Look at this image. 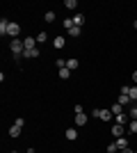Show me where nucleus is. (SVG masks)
<instances>
[{"mask_svg":"<svg viewBox=\"0 0 137 153\" xmlns=\"http://www.w3.org/2000/svg\"><path fill=\"white\" fill-rule=\"evenodd\" d=\"M9 51L14 53V57L19 59L23 53H25V46H23V41L21 39H12V44H9Z\"/></svg>","mask_w":137,"mask_h":153,"instance_id":"1","label":"nucleus"},{"mask_svg":"<svg viewBox=\"0 0 137 153\" xmlns=\"http://www.w3.org/2000/svg\"><path fill=\"white\" fill-rule=\"evenodd\" d=\"M94 117H98L101 121H112V119H114V114H112L110 108H105V110H94Z\"/></svg>","mask_w":137,"mask_h":153,"instance_id":"2","label":"nucleus"},{"mask_svg":"<svg viewBox=\"0 0 137 153\" xmlns=\"http://www.w3.org/2000/svg\"><path fill=\"white\" fill-rule=\"evenodd\" d=\"M114 123H119V126H128V123H130V117L126 114H119V117H114Z\"/></svg>","mask_w":137,"mask_h":153,"instance_id":"3","label":"nucleus"},{"mask_svg":"<svg viewBox=\"0 0 137 153\" xmlns=\"http://www.w3.org/2000/svg\"><path fill=\"white\" fill-rule=\"evenodd\" d=\"M124 133H126V126H119V123L112 126V135H114V140H117V137H124Z\"/></svg>","mask_w":137,"mask_h":153,"instance_id":"4","label":"nucleus"},{"mask_svg":"<svg viewBox=\"0 0 137 153\" xmlns=\"http://www.w3.org/2000/svg\"><path fill=\"white\" fill-rule=\"evenodd\" d=\"M19 32H21V25L19 23H9V30H7V34H9V37H19Z\"/></svg>","mask_w":137,"mask_h":153,"instance_id":"5","label":"nucleus"},{"mask_svg":"<svg viewBox=\"0 0 137 153\" xmlns=\"http://www.w3.org/2000/svg\"><path fill=\"white\" fill-rule=\"evenodd\" d=\"M23 46H25V51H32V48H37V39L34 37H25L23 39Z\"/></svg>","mask_w":137,"mask_h":153,"instance_id":"6","label":"nucleus"},{"mask_svg":"<svg viewBox=\"0 0 137 153\" xmlns=\"http://www.w3.org/2000/svg\"><path fill=\"white\" fill-rule=\"evenodd\" d=\"M114 144H117V149L119 151H124V149H128V137H117V140H114Z\"/></svg>","mask_w":137,"mask_h":153,"instance_id":"7","label":"nucleus"},{"mask_svg":"<svg viewBox=\"0 0 137 153\" xmlns=\"http://www.w3.org/2000/svg\"><path fill=\"white\" fill-rule=\"evenodd\" d=\"M53 46H55L57 51H62V48L66 46V39L64 37H55V39H53Z\"/></svg>","mask_w":137,"mask_h":153,"instance_id":"8","label":"nucleus"},{"mask_svg":"<svg viewBox=\"0 0 137 153\" xmlns=\"http://www.w3.org/2000/svg\"><path fill=\"white\" fill-rule=\"evenodd\" d=\"M112 114L114 117H119V114H124V105H121V103H112Z\"/></svg>","mask_w":137,"mask_h":153,"instance_id":"9","label":"nucleus"},{"mask_svg":"<svg viewBox=\"0 0 137 153\" xmlns=\"http://www.w3.org/2000/svg\"><path fill=\"white\" fill-rule=\"evenodd\" d=\"M23 57H25V59H37V57H39V51H37V48L25 51V53H23Z\"/></svg>","mask_w":137,"mask_h":153,"instance_id":"10","label":"nucleus"},{"mask_svg":"<svg viewBox=\"0 0 137 153\" xmlns=\"http://www.w3.org/2000/svg\"><path fill=\"white\" fill-rule=\"evenodd\" d=\"M64 135H66V140H71V142H73V140H78V130H76V128H66V133H64Z\"/></svg>","mask_w":137,"mask_h":153,"instance_id":"11","label":"nucleus"},{"mask_svg":"<svg viewBox=\"0 0 137 153\" xmlns=\"http://www.w3.org/2000/svg\"><path fill=\"white\" fill-rule=\"evenodd\" d=\"M71 21H73V25H82V23H85V16H82V14H73L71 16Z\"/></svg>","mask_w":137,"mask_h":153,"instance_id":"12","label":"nucleus"},{"mask_svg":"<svg viewBox=\"0 0 137 153\" xmlns=\"http://www.w3.org/2000/svg\"><path fill=\"white\" fill-rule=\"evenodd\" d=\"M7 30H9V21H7V19H2V21H0V34L5 37V34H7Z\"/></svg>","mask_w":137,"mask_h":153,"instance_id":"13","label":"nucleus"},{"mask_svg":"<svg viewBox=\"0 0 137 153\" xmlns=\"http://www.w3.org/2000/svg\"><path fill=\"white\" fill-rule=\"evenodd\" d=\"M21 130H23V128L12 126V128H9V137H14V140H16V137H21Z\"/></svg>","mask_w":137,"mask_h":153,"instance_id":"14","label":"nucleus"},{"mask_svg":"<svg viewBox=\"0 0 137 153\" xmlns=\"http://www.w3.org/2000/svg\"><path fill=\"white\" fill-rule=\"evenodd\" d=\"M117 103H121V105H124V108H126V105H128V103H130V96H128V94H119Z\"/></svg>","mask_w":137,"mask_h":153,"instance_id":"15","label":"nucleus"},{"mask_svg":"<svg viewBox=\"0 0 137 153\" xmlns=\"http://www.w3.org/2000/svg\"><path fill=\"white\" fill-rule=\"evenodd\" d=\"M87 119H89V117H87L85 112H82V114H76V123H78V126H85Z\"/></svg>","mask_w":137,"mask_h":153,"instance_id":"16","label":"nucleus"},{"mask_svg":"<svg viewBox=\"0 0 137 153\" xmlns=\"http://www.w3.org/2000/svg\"><path fill=\"white\" fill-rule=\"evenodd\" d=\"M128 96H130V101H133V103L137 101V85H133V87H128Z\"/></svg>","mask_w":137,"mask_h":153,"instance_id":"17","label":"nucleus"},{"mask_svg":"<svg viewBox=\"0 0 137 153\" xmlns=\"http://www.w3.org/2000/svg\"><path fill=\"white\" fill-rule=\"evenodd\" d=\"M66 69L76 71V69H78V59H66Z\"/></svg>","mask_w":137,"mask_h":153,"instance_id":"18","label":"nucleus"},{"mask_svg":"<svg viewBox=\"0 0 137 153\" xmlns=\"http://www.w3.org/2000/svg\"><path fill=\"white\" fill-rule=\"evenodd\" d=\"M128 133H130V135L137 133V119H130V123H128Z\"/></svg>","mask_w":137,"mask_h":153,"instance_id":"19","label":"nucleus"},{"mask_svg":"<svg viewBox=\"0 0 137 153\" xmlns=\"http://www.w3.org/2000/svg\"><path fill=\"white\" fill-rule=\"evenodd\" d=\"M64 7L73 12V9H78V2H76V0H64Z\"/></svg>","mask_w":137,"mask_h":153,"instance_id":"20","label":"nucleus"},{"mask_svg":"<svg viewBox=\"0 0 137 153\" xmlns=\"http://www.w3.org/2000/svg\"><path fill=\"white\" fill-rule=\"evenodd\" d=\"M44 21H46V23H55V12H46L44 14Z\"/></svg>","mask_w":137,"mask_h":153,"instance_id":"21","label":"nucleus"},{"mask_svg":"<svg viewBox=\"0 0 137 153\" xmlns=\"http://www.w3.org/2000/svg\"><path fill=\"white\" fill-rule=\"evenodd\" d=\"M59 78H62V80H69V78H71V71L69 69H59Z\"/></svg>","mask_w":137,"mask_h":153,"instance_id":"22","label":"nucleus"},{"mask_svg":"<svg viewBox=\"0 0 137 153\" xmlns=\"http://www.w3.org/2000/svg\"><path fill=\"white\" fill-rule=\"evenodd\" d=\"M34 39H37V44H44L46 39H48V34H46V32H39V34H37Z\"/></svg>","mask_w":137,"mask_h":153,"instance_id":"23","label":"nucleus"},{"mask_svg":"<svg viewBox=\"0 0 137 153\" xmlns=\"http://www.w3.org/2000/svg\"><path fill=\"white\" fill-rule=\"evenodd\" d=\"M80 32H82V30H80L78 25H73L71 30H69V34H71V37H80Z\"/></svg>","mask_w":137,"mask_h":153,"instance_id":"24","label":"nucleus"},{"mask_svg":"<svg viewBox=\"0 0 137 153\" xmlns=\"http://www.w3.org/2000/svg\"><path fill=\"white\" fill-rule=\"evenodd\" d=\"M14 126L23 128V126H25V119H23V117H16V121H14Z\"/></svg>","mask_w":137,"mask_h":153,"instance_id":"25","label":"nucleus"},{"mask_svg":"<svg viewBox=\"0 0 137 153\" xmlns=\"http://www.w3.org/2000/svg\"><path fill=\"white\" fill-rule=\"evenodd\" d=\"M62 25H64L66 30H71V27H73V21L71 19H64V21H62Z\"/></svg>","mask_w":137,"mask_h":153,"instance_id":"26","label":"nucleus"},{"mask_svg":"<svg viewBox=\"0 0 137 153\" xmlns=\"http://www.w3.org/2000/svg\"><path fill=\"white\" fill-rule=\"evenodd\" d=\"M107 153H119V149H117V144L112 142V144H107Z\"/></svg>","mask_w":137,"mask_h":153,"instance_id":"27","label":"nucleus"},{"mask_svg":"<svg viewBox=\"0 0 137 153\" xmlns=\"http://www.w3.org/2000/svg\"><path fill=\"white\" fill-rule=\"evenodd\" d=\"M128 117H130V119H137V105H133V108H130V112H128Z\"/></svg>","mask_w":137,"mask_h":153,"instance_id":"28","label":"nucleus"},{"mask_svg":"<svg viewBox=\"0 0 137 153\" xmlns=\"http://www.w3.org/2000/svg\"><path fill=\"white\" fill-rule=\"evenodd\" d=\"M73 110H76V114H82V112H85V110H82V105H80V103H78V105H76V108H73Z\"/></svg>","mask_w":137,"mask_h":153,"instance_id":"29","label":"nucleus"},{"mask_svg":"<svg viewBox=\"0 0 137 153\" xmlns=\"http://www.w3.org/2000/svg\"><path fill=\"white\" fill-rule=\"evenodd\" d=\"M121 153H135V151H133V149L128 146V149H124V151H121Z\"/></svg>","mask_w":137,"mask_h":153,"instance_id":"30","label":"nucleus"},{"mask_svg":"<svg viewBox=\"0 0 137 153\" xmlns=\"http://www.w3.org/2000/svg\"><path fill=\"white\" fill-rule=\"evenodd\" d=\"M133 82L137 85V71H135V73H133Z\"/></svg>","mask_w":137,"mask_h":153,"instance_id":"31","label":"nucleus"},{"mask_svg":"<svg viewBox=\"0 0 137 153\" xmlns=\"http://www.w3.org/2000/svg\"><path fill=\"white\" fill-rule=\"evenodd\" d=\"M133 27H135V30H137V21H135V23H133Z\"/></svg>","mask_w":137,"mask_h":153,"instance_id":"32","label":"nucleus"},{"mask_svg":"<svg viewBox=\"0 0 137 153\" xmlns=\"http://www.w3.org/2000/svg\"><path fill=\"white\" fill-rule=\"evenodd\" d=\"M12 153H19V151H12Z\"/></svg>","mask_w":137,"mask_h":153,"instance_id":"33","label":"nucleus"},{"mask_svg":"<svg viewBox=\"0 0 137 153\" xmlns=\"http://www.w3.org/2000/svg\"><path fill=\"white\" fill-rule=\"evenodd\" d=\"M25 153H30V151H25Z\"/></svg>","mask_w":137,"mask_h":153,"instance_id":"34","label":"nucleus"},{"mask_svg":"<svg viewBox=\"0 0 137 153\" xmlns=\"http://www.w3.org/2000/svg\"><path fill=\"white\" fill-rule=\"evenodd\" d=\"M135 153H137V151H135Z\"/></svg>","mask_w":137,"mask_h":153,"instance_id":"35","label":"nucleus"}]
</instances>
